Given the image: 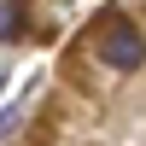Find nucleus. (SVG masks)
Wrapping results in <instances>:
<instances>
[{
  "mask_svg": "<svg viewBox=\"0 0 146 146\" xmlns=\"http://www.w3.org/2000/svg\"><path fill=\"white\" fill-rule=\"evenodd\" d=\"M12 23H18V6H12V0H0V35H12Z\"/></svg>",
  "mask_w": 146,
  "mask_h": 146,
  "instance_id": "obj_2",
  "label": "nucleus"
},
{
  "mask_svg": "<svg viewBox=\"0 0 146 146\" xmlns=\"http://www.w3.org/2000/svg\"><path fill=\"white\" fill-rule=\"evenodd\" d=\"M0 88H6V70H0Z\"/></svg>",
  "mask_w": 146,
  "mask_h": 146,
  "instance_id": "obj_3",
  "label": "nucleus"
},
{
  "mask_svg": "<svg viewBox=\"0 0 146 146\" xmlns=\"http://www.w3.org/2000/svg\"><path fill=\"white\" fill-rule=\"evenodd\" d=\"M100 58L111 70H140L146 64V41H140V29L129 18H105L100 23Z\"/></svg>",
  "mask_w": 146,
  "mask_h": 146,
  "instance_id": "obj_1",
  "label": "nucleus"
}]
</instances>
